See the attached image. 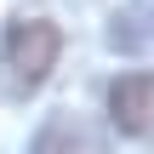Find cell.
Here are the masks:
<instances>
[{
    "label": "cell",
    "mask_w": 154,
    "mask_h": 154,
    "mask_svg": "<svg viewBox=\"0 0 154 154\" xmlns=\"http://www.w3.org/2000/svg\"><path fill=\"white\" fill-rule=\"evenodd\" d=\"M109 120L120 137H149L154 131V69L120 74L109 86Z\"/></svg>",
    "instance_id": "2"
},
{
    "label": "cell",
    "mask_w": 154,
    "mask_h": 154,
    "mask_svg": "<svg viewBox=\"0 0 154 154\" xmlns=\"http://www.w3.org/2000/svg\"><path fill=\"white\" fill-rule=\"evenodd\" d=\"M29 154H109V131H103L97 120L74 114V109H57V114L34 131Z\"/></svg>",
    "instance_id": "3"
},
{
    "label": "cell",
    "mask_w": 154,
    "mask_h": 154,
    "mask_svg": "<svg viewBox=\"0 0 154 154\" xmlns=\"http://www.w3.org/2000/svg\"><path fill=\"white\" fill-rule=\"evenodd\" d=\"M57 51H63V34L51 17H17L0 40V86L6 97H34L51 69H57Z\"/></svg>",
    "instance_id": "1"
},
{
    "label": "cell",
    "mask_w": 154,
    "mask_h": 154,
    "mask_svg": "<svg viewBox=\"0 0 154 154\" xmlns=\"http://www.w3.org/2000/svg\"><path fill=\"white\" fill-rule=\"evenodd\" d=\"M109 46L114 51H143V46H154V0H131L126 11H114Z\"/></svg>",
    "instance_id": "4"
}]
</instances>
